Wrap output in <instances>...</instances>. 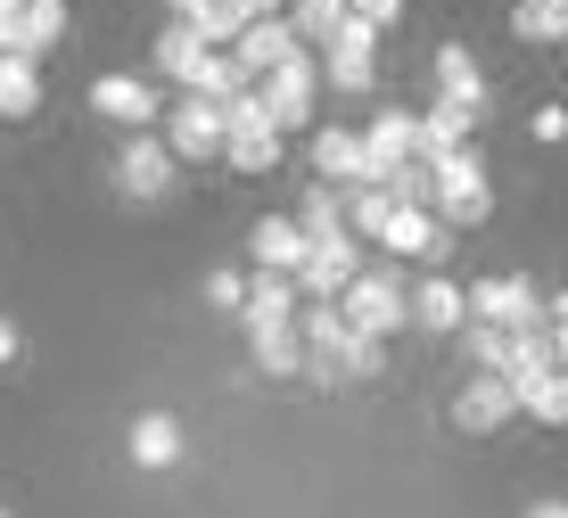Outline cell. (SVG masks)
Returning a JSON list of instances; mask_svg holds the SVG:
<instances>
[{"instance_id": "74e56055", "label": "cell", "mask_w": 568, "mask_h": 518, "mask_svg": "<svg viewBox=\"0 0 568 518\" xmlns=\"http://www.w3.org/2000/svg\"><path fill=\"white\" fill-rule=\"evenodd\" d=\"M544 322H552V346H560V370H568V288L544 296Z\"/></svg>"}, {"instance_id": "6da1fadb", "label": "cell", "mask_w": 568, "mask_h": 518, "mask_svg": "<svg viewBox=\"0 0 568 518\" xmlns=\"http://www.w3.org/2000/svg\"><path fill=\"white\" fill-rule=\"evenodd\" d=\"M437 197H428V214H437L445 231H469V223H486L495 214V182H486V165H478V149H454V156H437Z\"/></svg>"}, {"instance_id": "ac0fdd59", "label": "cell", "mask_w": 568, "mask_h": 518, "mask_svg": "<svg viewBox=\"0 0 568 518\" xmlns=\"http://www.w3.org/2000/svg\"><path fill=\"white\" fill-rule=\"evenodd\" d=\"M469 132H478V108H462V99H428V108H420V165L469 149Z\"/></svg>"}, {"instance_id": "ba28073f", "label": "cell", "mask_w": 568, "mask_h": 518, "mask_svg": "<svg viewBox=\"0 0 568 518\" xmlns=\"http://www.w3.org/2000/svg\"><path fill=\"white\" fill-rule=\"evenodd\" d=\"M511 412H519L511 370H469L462 387H454V428H469V436H495Z\"/></svg>"}, {"instance_id": "5b68a950", "label": "cell", "mask_w": 568, "mask_h": 518, "mask_svg": "<svg viewBox=\"0 0 568 518\" xmlns=\"http://www.w3.org/2000/svg\"><path fill=\"white\" fill-rule=\"evenodd\" d=\"M363 272H371V264H363V238H355V231H329V238H313V247H305L297 296H305V305H313V296H322V305H338Z\"/></svg>"}, {"instance_id": "f35d334b", "label": "cell", "mask_w": 568, "mask_h": 518, "mask_svg": "<svg viewBox=\"0 0 568 518\" xmlns=\"http://www.w3.org/2000/svg\"><path fill=\"white\" fill-rule=\"evenodd\" d=\"M33 0H0V58H9V42H17V17H26Z\"/></svg>"}, {"instance_id": "5bb4252c", "label": "cell", "mask_w": 568, "mask_h": 518, "mask_svg": "<svg viewBox=\"0 0 568 518\" xmlns=\"http://www.w3.org/2000/svg\"><path fill=\"white\" fill-rule=\"evenodd\" d=\"M206 67H214V42H206L199 26H182V17H173V26L156 33V74H165V83H182V91H199Z\"/></svg>"}, {"instance_id": "277c9868", "label": "cell", "mask_w": 568, "mask_h": 518, "mask_svg": "<svg viewBox=\"0 0 568 518\" xmlns=\"http://www.w3.org/2000/svg\"><path fill=\"white\" fill-rule=\"evenodd\" d=\"M256 91H264V108H272L281 132H313V124H322V115H313V108H322V50H297L281 74H264Z\"/></svg>"}, {"instance_id": "83f0119b", "label": "cell", "mask_w": 568, "mask_h": 518, "mask_svg": "<svg viewBox=\"0 0 568 518\" xmlns=\"http://www.w3.org/2000/svg\"><path fill=\"white\" fill-rule=\"evenodd\" d=\"M346 17H355L346 0H297V9H288V26H297V42H305V50H329V33H338Z\"/></svg>"}, {"instance_id": "d6986e66", "label": "cell", "mask_w": 568, "mask_h": 518, "mask_svg": "<svg viewBox=\"0 0 568 518\" xmlns=\"http://www.w3.org/2000/svg\"><path fill=\"white\" fill-rule=\"evenodd\" d=\"M132 469H173L190 453V436H182V420H173V412H141V420H132Z\"/></svg>"}, {"instance_id": "603a6c76", "label": "cell", "mask_w": 568, "mask_h": 518, "mask_svg": "<svg viewBox=\"0 0 568 518\" xmlns=\"http://www.w3.org/2000/svg\"><path fill=\"white\" fill-rule=\"evenodd\" d=\"M338 214H346V231H355V238L379 247V231L396 223V197H387L379 182H355V190H338Z\"/></svg>"}, {"instance_id": "4fadbf2b", "label": "cell", "mask_w": 568, "mask_h": 518, "mask_svg": "<svg viewBox=\"0 0 568 518\" xmlns=\"http://www.w3.org/2000/svg\"><path fill=\"white\" fill-rule=\"evenodd\" d=\"M413 329H428V337H462L469 329V288L454 272H428L413 288Z\"/></svg>"}, {"instance_id": "e0dca14e", "label": "cell", "mask_w": 568, "mask_h": 518, "mask_svg": "<svg viewBox=\"0 0 568 518\" xmlns=\"http://www.w3.org/2000/svg\"><path fill=\"white\" fill-rule=\"evenodd\" d=\"M313 173H322L329 190H355L363 182V132H346V124H313Z\"/></svg>"}, {"instance_id": "8d00e7d4", "label": "cell", "mask_w": 568, "mask_h": 518, "mask_svg": "<svg viewBox=\"0 0 568 518\" xmlns=\"http://www.w3.org/2000/svg\"><path fill=\"white\" fill-rule=\"evenodd\" d=\"M346 9H355L363 26H379V33H387V26H404V0H346Z\"/></svg>"}, {"instance_id": "1f68e13d", "label": "cell", "mask_w": 568, "mask_h": 518, "mask_svg": "<svg viewBox=\"0 0 568 518\" xmlns=\"http://www.w3.org/2000/svg\"><path fill=\"white\" fill-rule=\"evenodd\" d=\"M379 370H387V346L346 329V346H338V387H363V378H379Z\"/></svg>"}, {"instance_id": "30bf717a", "label": "cell", "mask_w": 568, "mask_h": 518, "mask_svg": "<svg viewBox=\"0 0 568 518\" xmlns=\"http://www.w3.org/2000/svg\"><path fill=\"white\" fill-rule=\"evenodd\" d=\"M173 173H182V156L165 149V132H132L124 156H115V182H124V197H141V206L173 190Z\"/></svg>"}, {"instance_id": "7402d4cb", "label": "cell", "mask_w": 568, "mask_h": 518, "mask_svg": "<svg viewBox=\"0 0 568 518\" xmlns=\"http://www.w3.org/2000/svg\"><path fill=\"white\" fill-rule=\"evenodd\" d=\"M67 42V0H33L26 17H17V42H9V58H33V67H42V58Z\"/></svg>"}, {"instance_id": "4dcf8cb0", "label": "cell", "mask_w": 568, "mask_h": 518, "mask_svg": "<svg viewBox=\"0 0 568 518\" xmlns=\"http://www.w3.org/2000/svg\"><path fill=\"white\" fill-rule=\"evenodd\" d=\"M297 337H305L313 354H338V346H346V313L313 296V305H297Z\"/></svg>"}, {"instance_id": "f1b7e54d", "label": "cell", "mask_w": 568, "mask_h": 518, "mask_svg": "<svg viewBox=\"0 0 568 518\" xmlns=\"http://www.w3.org/2000/svg\"><path fill=\"white\" fill-rule=\"evenodd\" d=\"M511 378H536V370H560V346H552V322H536V329H519L511 337V363H503Z\"/></svg>"}, {"instance_id": "d4e9b609", "label": "cell", "mask_w": 568, "mask_h": 518, "mask_svg": "<svg viewBox=\"0 0 568 518\" xmlns=\"http://www.w3.org/2000/svg\"><path fill=\"white\" fill-rule=\"evenodd\" d=\"M519 387V412L544 428H568V370H536V378H511Z\"/></svg>"}, {"instance_id": "d6a6232c", "label": "cell", "mask_w": 568, "mask_h": 518, "mask_svg": "<svg viewBox=\"0 0 568 518\" xmlns=\"http://www.w3.org/2000/svg\"><path fill=\"white\" fill-rule=\"evenodd\" d=\"M199 91L231 108V99H247V91H256V74L240 67V50H214V67H206V83H199Z\"/></svg>"}, {"instance_id": "9c48e42d", "label": "cell", "mask_w": 568, "mask_h": 518, "mask_svg": "<svg viewBox=\"0 0 568 518\" xmlns=\"http://www.w3.org/2000/svg\"><path fill=\"white\" fill-rule=\"evenodd\" d=\"M413 156H420V115L413 108H379V115H371V124H363V182H387V173H396V165H413Z\"/></svg>"}, {"instance_id": "7c38bea8", "label": "cell", "mask_w": 568, "mask_h": 518, "mask_svg": "<svg viewBox=\"0 0 568 518\" xmlns=\"http://www.w3.org/2000/svg\"><path fill=\"white\" fill-rule=\"evenodd\" d=\"M91 115H108V124H124V132H156L165 124V108H156V91L141 83V74H100V83H91Z\"/></svg>"}, {"instance_id": "cb8c5ba5", "label": "cell", "mask_w": 568, "mask_h": 518, "mask_svg": "<svg viewBox=\"0 0 568 518\" xmlns=\"http://www.w3.org/2000/svg\"><path fill=\"white\" fill-rule=\"evenodd\" d=\"M437 99H462V108H486V67L462 42L437 50Z\"/></svg>"}, {"instance_id": "4316f807", "label": "cell", "mask_w": 568, "mask_h": 518, "mask_svg": "<svg viewBox=\"0 0 568 518\" xmlns=\"http://www.w3.org/2000/svg\"><path fill=\"white\" fill-rule=\"evenodd\" d=\"M42 108V67L33 58H0V115H33Z\"/></svg>"}, {"instance_id": "7a4b0ae2", "label": "cell", "mask_w": 568, "mask_h": 518, "mask_svg": "<svg viewBox=\"0 0 568 518\" xmlns=\"http://www.w3.org/2000/svg\"><path fill=\"white\" fill-rule=\"evenodd\" d=\"M231 141V108L223 99H206V91H182L165 108V149L182 156V165H206V156H223Z\"/></svg>"}, {"instance_id": "f546056e", "label": "cell", "mask_w": 568, "mask_h": 518, "mask_svg": "<svg viewBox=\"0 0 568 518\" xmlns=\"http://www.w3.org/2000/svg\"><path fill=\"white\" fill-rule=\"evenodd\" d=\"M511 33H519V42H568V9H560V0H519Z\"/></svg>"}, {"instance_id": "60d3db41", "label": "cell", "mask_w": 568, "mask_h": 518, "mask_svg": "<svg viewBox=\"0 0 568 518\" xmlns=\"http://www.w3.org/2000/svg\"><path fill=\"white\" fill-rule=\"evenodd\" d=\"M165 9L182 17V26H199V17H206V0H165Z\"/></svg>"}, {"instance_id": "d590c367", "label": "cell", "mask_w": 568, "mask_h": 518, "mask_svg": "<svg viewBox=\"0 0 568 518\" xmlns=\"http://www.w3.org/2000/svg\"><path fill=\"white\" fill-rule=\"evenodd\" d=\"M527 132H536L544 149H560V141H568V108H560V99H544V108L527 115Z\"/></svg>"}, {"instance_id": "3957f363", "label": "cell", "mask_w": 568, "mask_h": 518, "mask_svg": "<svg viewBox=\"0 0 568 518\" xmlns=\"http://www.w3.org/2000/svg\"><path fill=\"white\" fill-rule=\"evenodd\" d=\"M338 313H346V329H355V337H379V346H387V337L413 322V288H404L396 272H363V281L338 296Z\"/></svg>"}, {"instance_id": "b9f144b4", "label": "cell", "mask_w": 568, "mask_h": 518, "mask_svg": "<svg viewBox=\"0 0 568 518\" xmlns=\"http://www.w3.org/2000/svg\"><path fill=\"white\" fill-rule=\"evenodd\" d=\"M527 518H568V502L552 494V502H527Z\"/></svg>"}, {"instance_id": "e575fe53", "label": "cell", "mask_w": 568, "mask_h": 518, "mask_svg": "<svg viewBox=\"0 0 568 518\" xmlns=\"http://www.w3.org/2000/svg\"><path fill=\"white\" fill-rule=\"evenodd\" d=\"M206 305H214V313H247V272H214V281H206Z\"/></svg>"}, {"instance_id": "52a82bcc", "label": "cell", "mask_w": 568, "mask_h": 518, "mask_svg": "<svg viewBox=\"0 0 568 518\" xmlns=\"http://www.w3.org/2000/svg\"><path fill=\"white\" fill-rule=\"evenodd\" d=\"M371 74H379V26L346 17V26L329 33V50H322V83H329V91H346V99H363V91H371Z\"/></svg>"}, {"instance_id": "8fae6325", "label": "cell", "mask_w": 568, "mask_h": 518, "mask_svg": "<svg viewBox=\"0 0 568 518\" xmlns=\"http://www.w3.org/2000/svg\"><path fill=\"white\" fill-rule=\"evenodd\" d=\"M379 247H387V255H404V264H428V272H437L445 255H454V231H445L428 206H396V223L379 231Z\"/></svg>"}, {"instance_id": "44dd1931", "label": "cell", "mask_w": 568, "mask_h": 518, "mask_svg": "<svg viewBox=\"0 0 568 518\" xmlns=\"http://www.w3.org/2000/svg\"><path fill=\"white\" fill-rule=\"evenodd\" d=\"M264 17H281V0H206L199 33H206L214 50H240V42H247V26H264Z\"/></svg>"}, {"instance_id": "8992f818", "label": "cell", "mask_w": 568, "mask_h": 518, "mask_svg": "<svg viewBox=\"0 0 568 518\" xmlns=\"http://www.w3.org/2000/svg\"><path fill=\"white\" fill-rule=\"evenodd\" d=\"M469 322L519 337V329H536V322H544V296L527 288L519 272H486V281H469Z\"/></svg>"}, {"instance_id": "9a60e30c", "label": "cell", "mask_w": 568, "mask_h": 518, "mask_svg": "<svg viewBox=\"0 0 568 518\" xmlns=\"http://www.w3.org/2000/svg\"><path fill=\"white\" fill-rule=\"evenodd\" d=\"M305 247H313V238L297 231V214H264V223L247 231V255H256V272H288V281H297V272H305Z\"/></svg>"}, {"instance_id": "ffe728a7", "label": "cell", "mask_w": 568, "mask_h": 518, "mask_svg": "<svg viewBox=\"0 0 568 518\" xmlns=\"http://www.w3.org/2000/svg\"><path fill=\"white\" fill-rule=\"evenodd\" d=\"M297 50H305V42H297V26H288V17H264V26H247V42H240V67L264 83V74H281Z\"/></svg>"}, {"instance_id": "2e32d148", "label": "cell", "mask_w": 568, "mask_h": 518, "mask_svg": "<svg viewBox=\"0 0 568 518\" xmlns=\"http://www.w3.org/2000/svg\"><path fill=\"white\" fill-rule=\"evenodd\" d=\"M297 281H288V272H247V313L240 322L247 329H297Z\"/></svg>"}, {"instance_id": "484cf974", "label": "cell", "mask_w": 568, "mask_h": 518, "mask_svg": "<svg viewBox=\"0 0 568 518\" xmlns=\"http://www.w3.org/2000/svg\"><path fill=\"white\" fill-rule=\"evenodd\" d=\"M247 354H256L264 378H305V337L297 329H247Z\"/></svg>"}, {"instance_id": "836d02e7", "label": "cell", "mask_w": 568, "mask_h": 518, "mask_svg": "<svg viewBox=\"0 0 568 518\" xmlns=\"http://www.w3.org/2000/svg\"><path fill=\"white\" fill-rule=\"evenodd\" d=\"M462 346H469V370H503V363H511V337L486 329V322H469V329H462Z\"/></svg>"}, {"instance_id": "ab89813d", "label": "cell", "mask_w": 568, "mask_h": 518, "mask_svg": "<svg viewBox=\"0 0 568 518\" xmlns=\"http://www.w3.org/2000/svg\"><path fill=\"white\" fill-rule=\"evenodd\" d=\"M17 346H26V337H17V322H9V313H0V370L17 363Z\"/></svg>"}, {"instance_id": "7bdbcfd3", "label": "cell", "mask_w": 568, "mask_h": 518, "mask_svg": "<svg viewBox=\"0 0 568 518\" xmlns=\"http://www.w3.org/2000/svg\"><path fill=\"white\" fill-rule=\"evenodd\" d=\"M0 518H9V510H0Z\"/></svg>"}]
</instances>
